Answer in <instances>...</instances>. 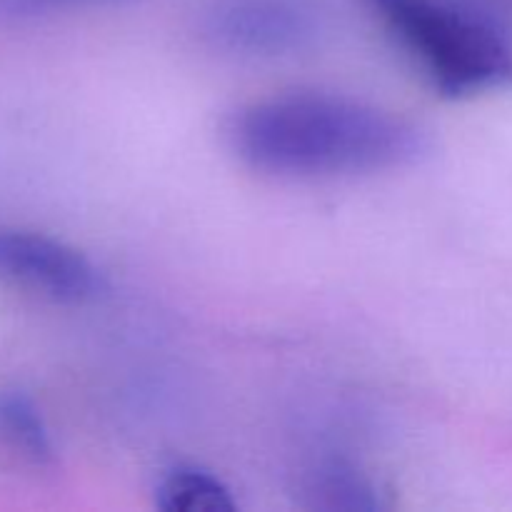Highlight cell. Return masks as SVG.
I'll list each match as a JSON object with an SVG mask.
<instances>
[{"label": "cell", "mask_w": 512, "mask_h": 512, "mask_svg": "<svg viewBox=\"0 0 512 512\" xmlns=\"http://www.w3.org/2000/svg\"><path fill=\"white\" fill-rule=\"evenodd\" d=\"M325 20L323 0H208L200 30L225 53L275 58L313 45Z\"/></svg>", "instance_id": "cell-3"}, {"label": "cell", "mask_w": 512, "mask_h": 512, "mask_svg": "<svg viewBox=\"0 0 512 512\" xmlns=\"http://www.w3.org/2000/svg\"><path fill=\"white\" fill-rule=\"evenodd\" d=\"M155 508L165 512H233V490L213 473L190 465L168 470L155 488Z\"/></svg>", "instance_id": "cell-7"}, {"label": "cell", "mask_w": 512, "mask_h": 512, "mask_svg": "<svg viewBox=\"0 0 512 512\" xmlns=\"http://www.w3.org/2000/svg\"><path fill=\"white\" fill-rule=\"evenodd\" d=\"M303 495L315 510L373 512L383 508L380 490L353 465L330 460L310 470L303 480Z\"/></svg>", "instance_id": "cell-6"}, {"label": "cell", "mask_w": 512, "mask_h": 512, "mask_svg": "<svg viewBox=\"0 0 512 512\" xmlns=\"http://www.w3.org/2000/svg\"><path fill=\"white\" fill-rule=\"evenodd\" d=\"M450 98L512 85V45L483 15L448 0H365Z\"/></svg>", "instance_id": "cell-2"}, {"label": "cell", "mask_w": 512, "mask_h": 512, "mask_svg": "<svg viewBox=\"0 0 512 512\" xmlns=\"http://www.w3.org/2000/svg\"><path fill=\"white\" fill-rule=\"evenodd\" d=\"M105 3H120V0H0V23H5V20L40 18V15Z\"/></svg>", "instance_id": "cell-8"}, {"label": "cell", "mask_w": 512, "mask_h": 512, "mask_svg": "<svg viewBox=\"0 0 512 512\" xmlns=\"http://www.w3.org/2000/svg\"><path fill=\"white\" fill-rule=\"evenodd\" d=\"M0 453L33 470L55 465V445L43 415L20 390H0Z\"/></svg>", "instance_id": "cell-5"}, {"label": "cell", "mask_w": 512, "mask_h": 512, "mask_svg": "<svg viewBox=\"0 0 512 512\" xmlns=\"http://www.w3.org/2000/svg\"><path fill=\"white\" fill-rule=\"evenodd\" d=\"M0 283L58 303H83L98 295L100 273L78 248L63 240L0 228Z\"/></svg>", "instance_id": "cell-4"}, {"label": "cell", "mask_w": 512, "mask_h": 512, "mask_svg": "<svg viewBox=\"0 0 512 512\" xmlns=\"http://www.w3.org/2000/svg\"><path fill=\"white\" fill-rule=\"evenodd\" d=\"M240 160L273 175L333 178L405 168L428 148L400 115L325 93H290L250 103L230 120Z\"/></svg>", "instance_id": "cell-1"}]
</instances>
